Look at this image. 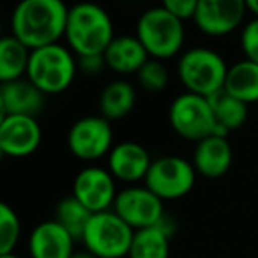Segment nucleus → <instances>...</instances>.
Listing matches in <instances>:
<instances>
[{"label": "nucleus", "mask_w": 258, "mask_h": 258, "mask_svg": "<svg viewBox=\"0 0 258 258\" xmlns=\"http://www.w3.org/2000/svg\"><path fill=\"white\" fill-rule=\"evenodd\" d=\"M32 51L16 37L4 36L0 39V82L8 83L27 76Z\"/></svg>", "instance_id": "nucleus-21"}, {"label": "nucleus", "mask_w": 258, "mask_h": 258, "mask_svg": "<svg viewBox=\"0 0 258 258\" xmlns=\"http://www.w3.org/2000/svg\"><path fill=\"white\" fill-rule=\"evenodd\" d=\"M246 8L253 18L258 20V0H246Z\"/></svg>", "instance_id": "nucleus-30"}, {"label": "nucleus", "mask_w": 258, "mask_h": 258, "mask_svg": "<svg viewBox=\"0 0 258 258\" xmlns=\"http://www.w3.org/2000/svg\"><path fill=\"white\" fill-rule=\"evenodd\" d=\"M197 175L193 163L187 159L173 154L159 156L152 161L144 186L163 202H173L189 195L197 182Z\"/></svg>", "instance_id": "nucleus-8"}, {"label": "nucleus", "mask_w": 258, "mask_h": 258, "mask_svg": "<svg viewBox=\"0 0 258 258\" xmlns=\"http://www.w3.org/2000/svg\"><path fill=\"white\" fill-rule=\"evenodd\" d=\"M111 122L101 115H87L75 122L68 131V147L76 159L96 163L113 149Z\"/></svg>", "instance_id": "nucleus-9"}, {"label": "nucleus", "mask_w": 258, "mask_h": 258, "mask_svg": "<svg viewBox=\"0 0 258 258\" xmlns=\"http://www.w3.org/2000/svg\"><path fill=\"white\" fill-rule=\"evenodd\" d=\"M154 159L142 144L133 140H124L113 145L106 158V168L117 182L137 186L147 177Z\"/></svg>", "instance_id": "nucleus-14"}, {"label": "nucleus", "mask_w": 258, "mask_h": 258, "mask_svg": "<svg viewBox=\"0 0 258 258\" xmlns=\"http://www.w3.org/2000/svg\"><path fill=\"white\" fill-rule=\"evenodd\" d=\"M230 66L212 48L195 46L184 50L177 60V78L186 92L212 97L225 89Z\"/></svg>", "instance_id": "nucleus-4"}, {"label": "nucleus", "mask_w": 258, "mask_h": 258, "mask_svg": "<svg viewBox=\"0 0 258 258\" xmlns=\"http://www.w3.org/2000/svg\"><path fill=\"white\" fill-rule=\"evenodd\" d=\"M106 62L103 55H87V57H78V71L85 76H97L104 71Z\"/></svg>", "instance_id": "nucleus-29"}, {"label": "nucleus", "mask_w": 258, "mask_h": 258, "mask_svg": "<svg viewBox=\"0 0 258 258\" xmlns=\"http://www.w3.org/2000/svg\"><path fill=\"white\" fill-rule=\"evenodd\" d=\"M71 258H97V256H94V254L90 253V251H87V249H78Z\"/></svg>", "instance_id": "nucleus-31"}, {"label": "nucleus", "mask_w": 258, "mask_h": 258, "mask_svg": "<svg viewBox=\"0 0 258 258\" xmlns=\"http://www.w3.org/2000/svg\"><path fill=\"white\" fill-rule=\"evenodd\" d=\"M66 44L76 57L103 55L115 39L113 20L104 8L82 2L69 8Z\"/></svg>", "instance_id": "nucleus-2"}, {"label": "nucleus", "mask_w": 258, "mask_h": 258, "mask_svg": "<svg viewBox=\"0 0 258 258\" xmlns=\"http://www.w3.org/2000/svg\"><path fill=\"white\" fill-rule=\"evenodd\" d=\"M69 8L62 0H22L11 15V36L30 51L66 37Z\"/></svg>", "instance_id": "nucleus-1"}, {"label": "nucleus", "mask_w": 258, "mask_h": 258, "mask_svg": "<svg viewBox=\"0 0 258 258\" xmlns=\"http://www.w3.org/2000/svg\"><path fill=\"white\" fill-rule=\"evenodd\" d=\"M137 104V89L131 82L117 78L106 83L99 94V115L106 120H122Z\"/></svg>", "instance_id": "nucleus-19"}, {"label": "nucleus", "mask_w": 258, "mask_h": 258, "mask_svg": "<svg viewBox=\"0 0 258 258\" xmlns=\"http://www.w3.org/2000/svg\"><path fill=\"white\" fill-rule=\"evenodd\" d=\"M209 101H211L212 111H214L216 122H218L219 135L228 137V133L237 131L246 124L249 106L230 96L226 90H221L216 96L209 97Z\"/></svg>", "instance_id": "nucleus-22"}, {"label": "nucleus", "mask_w": 258, "mask_h": 258, "mask_svg": "<svg viewBox=\"0 0 258 258\" xmlns=\"http://www.w3.org/2000/svg\"><path fill=\"white\" fill-rule=\"evenodd\" d=\"M168 120L175 135L195 144L212 135H219L218 122H216L209 97L186 92V90L172 101L168 108Z\"/></svg>", "instance_id": "nucleus-7"}, {"label": "nucleus", "mask_w": 258, "mask_h": 258, "mask_svg": "<svg viewBox=\"0 0 258 258\" xmlns=\"http://www.w3.org/2000/svg\"><path fill=\"white\" fill-rule=\"evenodd\" d=\"M137 80L147 92H163L170 83V71L163 60L149 58L147 64L138 71Z\"/></svg>", "instance_id": "nucleus-26"}, {"label": "nucleus", "mask_w": 258, "mask_h": 258, "mask_svg": "<svg viewBox=\"0 0 258 258\" xmlns=\"http://www.w3.org/2000/svg\"><path fill=\"white\" fill-rule=\"evenodd\" d=\"M135 36L144 44L149 57L165 62L180 57L186 43V27L163 6H156L138 16Z\"/></svg>", "instance_id": "nucleus-3"}, {"label": "nucleus", "mask_w": 258, "mask_h": 258, "mask_svg": "<svg viewBox=\"0 0 258 258\" xmlns=\"http://www.w3.org/2000/svg\"><path fill=\"white\" fill-rule=\"evenodd\" d=\"M0 258H23V256H20V254H16V253H11V254H0Z\"/></svg>", "instance_id": "nucleus-32"}, {"label": "nucleus", "mask_w": 258, "mask_h": 258, "mask_svg": "<svg viewBox=\"0 0 258 258\" xmlns=\"http://www.w3.org/2000/svg\"><path fill=\"white\" fill-rule=\"evenodd\" d=\"M161 6L166 11L172 13L175 18H179L180 22L186 23L189 20L193 22L198 9V0H165Z\"/></svg>", "instance_id": "nucleus-28"}, {"label": "nucleus", "mask_w": 258, "mask_h": 258, "mask_svg": "<svg viewBox=\"0 0 258 258\" xmlns=\"http://www.w3.org/2000/svg\"><path fill=\"white\" fill-rule=\"evenodd\" d=\"M127 258H170V237L158 226L137 230Z\"/></svg>", "instance_id": "nucleus-23"}, {"label": "nucleus", "mask_w": 258, "mask_h": 258, "mask_svg": "<svg viewBox=\"0 0 258 258\" xmlns=\"http://www.w3.org/2000/svg\"><path fill=\"white\" fill-rule=\"evenodd\" d=\"M46 96L29 78L15 80L0 85V110L6 115L36 117L44 110Z\"/></svg>", "instance_id": "nucleus-17"}, {"label": "nucleus", "mask_w": 258, "mask_h": 258, "mask_svg": "<svg viewBox=\"0 0 258 258\" xmlns=\"http://www.w3.org/2000/svg\"><path fill=\"white\" fill-rule=\"evenodd\" d=\"M198 175L205 179H219L226 175L233 163V149L228 142V137L212 135L195 145L193 158H191Z\"/></svg>", "instance_id": "nucleus-16"}, {"label": "nucleus", "mask_w": 258, "mask_h": 258, "mask_svg": "<svg viewBox=\"0 0 258 258\" xmlns=\"http://www.w3.org/2000/svg\"><path fill=\"white\" fill-rule=\"evenodd\" d=\"M71 195L82 202L92 214L111 211L118 195L117 180L104 166H85L76 173Z\"/></svg>", "instance_id": "nucleus-12"}, {"label": "nucleus", "mask_w": 258, "mask_h": 258, "mask_svg": "<svg viewBox=\"0 0 258 258\" xmlns=\"http://www.w3.org/2000/svg\"><path fill=\"white\" fill-rule=\"evenodd\" d=\"M249 15L246 0H198L193 23L209 37H225L244 27Z\"/></svg>", "instance_id": "nucleus-11"}, {"label": "nucleus", "mask_w": 258, "mask_h": 258, "mask_svg": "<svg viewBox=\"0 0 258 258\" xmlns=\"http://www.w3.org/2000/svg\"><path fill=\"white\" fill-rule=\"evenodd\" d=\"M106 68L110 71L117 73L118 76L138 75L142 68L147 64L149 57L147 50L140 43L135 34L131 36H115V39L110 43V46L103 53Z\"/></svg>", "instance_id": "nucleus-18"}, {"label": "nucleus", "mask_w": 258, "mask_h": 258, "mask_svg": "<svg viewBox=\"0 0 258 258\" xmlns=\"http://www.w3.org/2000/svg\"><path fill=\"white\" fill-rule=\"evenodd\" d=\"M90 218H92V212L82 204V202L76 200L73 195L64 197L55 207L53 219L66 228L76 240H82L83 232H85L87 225H89Z\"/></svg>", "instance_id": "nucleus-24"}, {"label": "nucleus", "mask_w": 258, "mask_h": 258, "mask_svg": "<svg viewBox=\"0 0 258 258\" xmlns=\"http://www.w3.org/2000/svg\"><path fill=\"white\" fill-rule=\"evenodd\" d=\"M240 50L244 58L258 64V20L251 18L240 30Z\"/></svg>", "instance_id": "nucleus-27"}, {"label": "nucleus", "mask_w": 258, "mask_h": 258, "mask_svg": "<svg viewBox=\"0 0 258 258\" xmlns=\"http://www.w3.org/2000/svg\"><path fill=\"white\" fill-rule=\"evenodd\" d=\"M135 230L113 211L92 214L80 242L97 258H125L133 244Z\"/></svg>", "instance_id": "nucleus-6"}, {"label": "nucleus", "mask_w": 258, "mask_h": 258, "mask_svg": "<svg viewBox=\"0 0 258 258\" xmlns=\"http://www.w3.org/2000/svg\"><path fill=\"white\" fill-rule=\"evenodd\" d=\"M111 211L120 219H124L135 232L152 228L166 214L165 202L156 197L147 186H138V184L118 191Z\"/></svg>", "instance_id": "nucleus-10"}, {"label": "nucleus", "mask_w": 258, "mask_h": 258, "mask_svg": "<svg viewBox=\"0 0 258 258\" xmlns=\"http://www.w3.org/2000/svg\"><path fill=\"white\" fill-rule=\"evenodd\" d=\"M76 239L55 219H46L34 226L29 237L30 258H71L76 253Z\"/></svg>", "instance_id": "nucleus-15"}, {"label": "nucleus", "mask_w": 258, "mask_h": 258, "mask_svg": "<svg viewBox=\"0 0 258 258\" xmlns=\"http://www.w3.org/2000/svg\"><path fill=\"white\" fill-rule=\"evenodd\" d=\"M230 96L242 101L244 104L258 103V64L240 58L233 62L226 73L225 89Z\"/></svg>", "instance_id": "nucleus-20"}, {"label": "nucleus", "mask_w": 258, "mask_h": 258, "mask_svg": "<svg viewBox=\"0 0 258 258\" xmlns=\"http://www.w3.org/2000/svg\"><path fill=\"white\" fill-rule=\"evenodd\" d=\"M22 237V223L13 207L0 205V254L15 253Z\"/></svg>", "instance_id": "nucleus-25"}, {"label": "nucleus", "mask_w": 258, "mask_h": 258, "mask_svg": "<svg viewBox=\"0 0 258 258\" xmlns=\"http://www.w3.org/2000/svg\"><path fill=\"white\" fill-rule=\"evenodd\" d=\"M43 142V129L36 117L6 115L0 120V151L9 158L32 156Z\"/></svg>", "instance_id": "nucleus-13"}, {"label": "nucleus", "mask_w": 258, "mask_h": 258, "mask_svg": "<svg viewBox=\"0 0 258 258\" xmlns=\"http://www.w3.org/2000/svg\"><path fill=\"white\" fill-rule=\"evenodd\" d=\"M78 73V57L68 44L58 43L30 53L27 78L44 96H57L73 85Z\"/></svg>", "instance_id": "nucleus-5"}]
</instances>
